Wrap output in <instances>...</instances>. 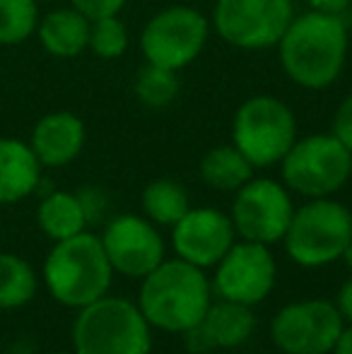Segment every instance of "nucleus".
<instances>
[{
  "label": "nucleus",
  "mask_w": 352,
  "mask_h": 354,
  "mask_svg": "<svg viewBox=\"0 0 352 354\" xmlns=\"http://www.w3.org/2000/svg\"><path fill=\"white\" fill-rule=\"evenodd\" d=\"M350 34L343 15L309 10L295 15L277 41L282 71L304 89H326L340 77L348 61Z\"/></svg>",
  "instance_id": "nucleus-1"
},
{
  "label": "nucleus",
  "mask_w": 352,
  "mask_h": 354,
  "mask_svg": "<svg viewBox=\"0 0 352 354\" xmlns=\"http://www.w3.org/2000/svg\"><path fill=\"white\" fill-rule=\"evenodd\" d=\"M210 301L212 284L205 270L174 258L142 277L136 304L152 328L181 335L203 321Z\"/></svg>",
  "instance_id": "nucleus-2"
},
{
  "label": "nucleus",
  "mask_w": 352,
  "mask_h": 354,
  "mask_svg": "<svg viewBox=\"0 0 352 354\" xmlns=\"http://www.w3.org/2000/svg\"><path fill=\"white\" fill-rule=\"evenodd\" d=\"M113 268L102 246V236L87 229L56 241L44 261V282L53 299L66 308H85L106 297Z\"/></svg>",
  "instance_id": "nucleus-3"
},
{
  "label": "nucleus",
  "mask_w": 352,
  "mask_h": 354,
  "mask_svg": "<svg viewBox=\"0 0 352 354\" xmlns=\"http://www.w3.org/2000/svg\"><path fill=\"white\" fill-rule=\"evenodd\" d=\"M75 354H150L152 326L136 301L102 297L77 311L73 323Z\"/></svg>",
  "instance_id": "nucleus-4"
},
{
  "label": "nucleus",
  "mask_w": 352,
  "mask_h": 354,
  "mask_svg": "<svg viewBox=\"0 0 352 354\" xmlns=\"http://www.w3.org/2000/svg\"><path fill=\"white\" fill-rule=\"evenodd\" d=\"M352 239V210L333 198H309L295 207L285 251L299 268H324L343 256Z\"/></svg>",
  "instance_id": "nucleus-5"
},
{
  "label": "nucleus",
  "mask_w": 352,
  "mask_h": 354,
  "mask_svg": "<svg viewBox=\"0 0 352 354\" xmlns=\"http://www.w3.org/2000/svg\"><path fill=\"white\" fill-rule=\"evenodd\" d=\"M282 181L302 198H333L352 176V152L333 133L297 138L282 157Z\"/></svg>",
  "instance_id": "nucleus-6"
},
{
  "label": "nucleus",
  "mask_w": 352,
  "mask_h": 354,
  "mask_svg": "<svg viewBox=\"0 0 352 354\" xmlns=\"http://www.w3.org/2000/svg\"><path fill=\"white\" fill-rule=\"evenodd\" d=\"M295 140L297 118L282 99L256 94L237 109L232 121V145L256 169L280 164Z\"/></svg>",
  "instance_id": "nucleus-7"
},
{
  "label": "nucleus",
  "mask_w": 352,
  "mask_h": 354,
  "mask_svg": "<svg viewBox=\"0 0 352 354\" xmlns=\"http://www.w3.org/2000/svg\"><path fill=\"white\" fill-rule=\"evenodd\" d=\"M292 17V0H217L212 27L230 46L263 51L277 46Z\"/></svg>",
  "instance_id": "nucleus-8"
},
{
  "label": "nucleus",
  "mask_w": 352,
  "mask_h": 354,
  "mask_svg": "<svg viewBox=\"0 0 352 354\" xmlns=\"http://www.w3.org/2000/svg\"><path fill=\"white\" fill-rule=\"evenodd\" d=\"M345 321L331 299H302L282 306L270 321V340L282 354H331Z\"/></svg>",
  "instance_id": "nucleus-9"
},
{
  "label": "nucleus",
  "mask_w": 352,
  "mask_h": 354,
  "mask_svg": "<svg viewBox=\"0 0 352 354\" xmlns=\"http://www.w3.org/2000/svg\"><path fill=\"white\" fill-rule=\"evenodd\" d=\"M210 34L205 15L188 5H172L152 15L140 34V51L147 63L183 71L203 53Z\"/></svg>",
  "instance_id": "nucleus-10"
},
{
  "label": "nucleus",
  "mask_w": 352,
  "mask_h": 354,
  "mask_svg": "<svg viewBox=\"0 0 352 354\" xmlns=\"http://www.w3.org/2000/svg\"><path fill=\"white\" fill-rule=\"evenodd\" d=\"M295 214L290 188L272 178H251L237 191L232 203V224L244 241L272 243L282 241Z\"/></svg>",
  "instance_id": "nucleus-11"
},
{
  "label": "nucleus",
  "mask_w": 352,
  "mask_h": 354,
  "mask_svg": "<svg viewBox=\"0 0 352 354\" xmlns=\"http://www.w3.org/2000/svg\"><path fill=\"white\" fill-rule=\"evenodd\" d=\"M277 282V263L270 246L254 241H234V246L215 266L212 294L237 304L256 306L266 301Z\"/></svg>",
  "instance_id": "nucleus-12"
},
{
  "label": "nucleus",
  "mask_w": 352,
  "mask_h": 354,
  "mask_svg": "<svg viewBox=\"0 0 352 354\" xmlns=\"http://www.w3.org/2000/svg\"><path fill=\"white\" fill-rule=\"evenodd\" d=\"M102 246L113 272L142 280L165 261V239L160 227L140 214H118L104 227Z\"/></svg>",
  "instance_id": "nucleus-13"
},
{
  "label": "nucleus",
  "mask_w": 352,
  "mask_h": 354,
  "mask_svg": "<svg viewBox=\"0 0 352 354\" xmlns=\"http://www.w3.org/2000/svg\"><path fill=\"white\" fill-rule=\"evenodd\" d=\"M237 232L232 217L215 207H191L172 227V246L176 258L196 268H215L234 246Z\"/></svg>",
  "instance_id": "nucleus-14"
},
{
  "label": "nucleus",
  "mask_w": 352,
  "mask_h": 354,
  "mask_svg": "<svg viewBox=\"0 0 352 354\" xmlns=\"http://www.w3.org/2000/svg\"><path fill=\"white\" fill-rule=\"evenodd\" d=\"M87 140L85 123L71 111H53L37 121L29 147L41 167H68L80 157Z\"/></svg>",
  "instance_id": "nucleus-15"
},
{
  "label": "nucleus",
  "mask_w": 352,
  "mask_h": 354,
  "mask_svg": "<svg viewBox=\"0 0 352 354\" xmlns=\"http://www.w3.org/2000/svg\"><path fill=\"white\" fill-rule=\"evenodd\" d=\"M41 183V162L29 142L0 138V205L19 203Z\"/></svg>",
  "instance_id": "nucleus-16"
},
{
  "label": "nucleus",
  "mask_w": 352,
  "mask_h": 354,
  "mask_svg": "<svg viewBox=\"0 0 352 354\" xmlns=\"http://www.w3.org/2000/svg\"><path fill=\"white\" fill-rule=\"evenodd\" d=\"M201 328L205 330L207 340L215 350L241 347L244 342H249V337L256 330L254 306L217 297V301H210V306H207Z\"/></svg>",
  "instance_id": "nucleus-17"
},
{
  "label": "nucleus",
  "mask_w": 352,
  "mask_h": 354,
  "mask_svg": "<svg viewBox=\"0 0 352 354\" xmlns=\"http://www.w3.org/2000/svg\"><path fill=\"white\" fill-rule=\"evenodd\" d=\"M89 24L80 10L61 8L48 12L46 17H39L37 34L41 46L56 58H75L89 46Z\"/></svg>",
  "instance_id": "nucleus-18"
},
{
  "label": "nucleus",
  "mask_w": 352,
  "mask_h": 354,
  "mask_svg": "<svg viewBox=\"0 0 352 354\" xmlns=\"http://www.w3.org/2000/svg\"><path fill=\"white\" fill-rule=\"evenodd\" d=\"M37 222L41 232L53 241H63L87 229V214L77 193L51 191L37 210Z\"/></svg>",
  "instance_id": "nucleus-19"
},
{
  "label": "nucleus",
  "mask_w": 352,
  "mask_h": 354,
  "mask_svg": "<svg viewBox=\"0 0 352 354\" xmlns=\"http://www.w3.org/2000/svg\"><path fill=\"white\" fill-rule=\"evenodd\" d=\"M254 164L234 147V145H220L205 152L201 159V178L212 191L237 193L244 183L254 178Z\"/></svg>",
  "instance_id": "nucleus-20"
},
{
  "label": "nucleus",
  "mask_w": 352,
  "mask_h": 354,
  "mask_svg": "<svg viewBox=\"0 0 352 354\" xmlns=\"http://www.w3.org/2000/svg\"><path fill=\"white\" fill-rule=\"evenodd\" d=\"M145 217L157 227H174L178 219L191 210L188 191L174 178H155L145 186L140 196Z\"/></svg>",
  "instance_id": "nucleus-21"
},
{
  "label": "nucleus",
  "mask_w": 352,
  "mask_h": 354,
  "mask_svg": "<svg viewBox=\"0 0 352 354\" xmlns=\"http://www.w3.org/2000/svg\"><path fill=\"white\" fill-rule=\"evenodd\" d=\"M37 272L24 258L15 253H0V308H22L37 294Z\"/></svg>",
  "instance_id": "nucleus-22"
},
{
  "label": "nucleus",
  "mask_w": 352,
  "mask_h": 354,
  "mask_svg": "<svg viewBox=\"0 0 352 354\" xmlns=\"http://www.w3.org/2000/svg\"><path fill=\"white\" fill-rule=\"evenodd\" d=\"M133 92H136L138 102L145 104V106H150V109L169 106V104L176 99V94L181 92L178 71L155 66V63H145L136 75Z\"/></svg>",
  "instance_id": "nucleus-23"
},
{
  "label": "nucleus",
  "mask_w": 352,
  "mask_h": 354,
  "mask_svg": "<svg viewBox=\"0 0 352 354\" xmlns=\"http://www.w3.org/2000/svg\"><path fill=\"white\" fill-rule=\"evenodd\" d=\"M39 24L37 0H0V46L27 41Z\"/></svg>",
  "instance_id": "nucleus-24"
},
{
  "label": "nucleus",
  "mask_w": 352,
  "mask_h": 354,
  "mask_svg": "<svg viewBox=\"0 0 352 354\" xmlns=\"http://www.w3.org/2000/svg\"><path fill=\"white\" fill-rule=\"evenodd\" d=\"M87 48H92L94 56L106 58V61H113V58L126 53L128 29H126V24L118 19V15L92 19V24H89V46Z\"/></svg>",
  "instance_id": "nucleus-25"
},
{
  "label": "nucleus",
  "mask_w": 352,
  "mask_h": 354,
  "mask_svg": "<svg viewBox=\"0 0 352 354\" xmlns=\"http://www.w3.org/2000/svg\"><path fill=\"white\" fill-rule=\"evenodd\" d=\"M128 0H71V5L75 10H80L87 19H99V17H111L118 15L126 8Z\"/></svg>",
  "instance_id": "nucleus-26"
},
{
  "label": "nucleus",
  "mask_w": 352,
  "mask_h": 354,
  "mask_svg": "<svg viewBox=\"0 0 352 354\" xmlns=\"http://www.w3.org/2000/svg\"><path fill=\"white\" fill-rule=\"evenodd\" d=\"M331 133L352 152V94H348V97L340 102V106L335 109Z\"/></svg>",
  "instance_id": "nucleus-27"
},
{
  "label": "nucleus",
  "mask_w": 352,
  "mask_h": 354,
  "mask_svg": "<svg viewBox=\"0 0 352 354\" xmlns=\"http://www.w3.org/2000/svg\"><path fill=\"white\" fill-rule=\"evenodd\" d=\"M186 340H183V347H186L188 354H212L215 352V347L210 345V340H207L205 330L201 328V323L193 328H188L186 333H181Z\"/></svg>",
  "instance_id": "nucleus-28"
},
{
  "label": "nucleus",
  "mask_w": 352,
  "mask_h": 354,
  "mask_svg": "<svg viewBox=\"0 0 352 354\" xmlns=\"http://www.w3.org/2000/svg\"><path fill=\"white\" fill-rule=\"evenodd\" d=\"M77 196H80L82 207H85L87 222H94V219L102 217V212H106V198H104L99 191H94V188H87V191H80Z\"/></svg>",
  "instance_id": "nucleus-29"
},
{
  "label": "nucleus",
  "mask_w": 352,
  "mask_h": 354,
  "mask_svg": "<svg viewBox=\"0 0 352 354\" xmlns=\"http://www.w3.org/2000/svg\"><path fill=\"white\" fill-rule=\"evenodd\" d=\"M335 306H338L345 326H352V275L343 282V287H340L338 299H335Z\"/></svg>",
  "instance_id": "nucleus-30"
},
{
  "label": "nucleus",
  "mask_w": 352,
  "mask_h": 354,
  "mask_svg": "<svg viewBox=\"0 0 352 354\" xmlns=\"http://www.w3.org/2000/svg\"><path fill=\"white\" fill-rule=\"evenodd\" d=\"M311 10L316 12H328V15H343L352 5V0H306Z\"/></svg>",
  "instance_id": "nucleus-31"
},
{
  "label": "nucleus",
  "mask_w": 352,
  "mask_h": 354,
  "mask_svg": "<svg viewBox=\"0 0 352 354\" xmlns=\"http://www.w3.org/2000/svg\"><path fill=\"white\" fill-rule=\"evenodd\" d=\"M331 354H352V326H345L338 345L333 347V352Z\"/></svg>",
  "instance_id": "nucleus-32"
},
{
  "label": "nucleus",
  "mask_w": 352,
  "mask_h": 354,
  "mask_svg": "<svg viewBox=\"0 0 352 354\" xmlns=\"http://www.w3.org/2000/svg\"><path fill=\"white\" fill-rule=\"evenodd\" d=\"M345 261V268H348V270L352 272V239H350V243L348 246H345V251H343V256H340Z\"/></svg>",
  "instance_id": "nucleus-33"
},
{
  "label": "nucleus",
  "mask_w": 352,
  "mask_h": 354,
  "mask_svg": "<svg viewBox=\"0 0 352 354\" xmlns=\"http://www.w3.org/2000/svg\"><path fill=\"white\" fill-rule=\"evenodd\" d=\"M53 354H75V352H53Z\"/></svg>",
  "instance_id": "nucleus-34"
}]
</instances>
